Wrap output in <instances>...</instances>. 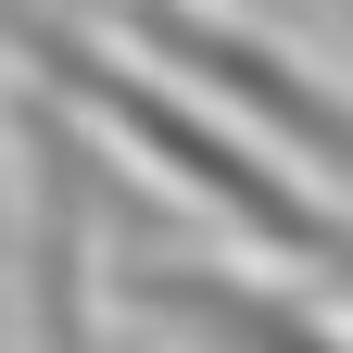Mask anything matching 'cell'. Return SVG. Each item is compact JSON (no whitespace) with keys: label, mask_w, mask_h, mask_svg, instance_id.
I'll return each mask as SVG.
<instances>
[{"label":"cell","mask_w":353,"mask_h":353,"mask_svg":"<svg viewBox=\"0 0 353 353\" xmlns=\"http://www.w3.org/2000/svg\"><path fill=\"white\" fill-rule=\"evenodd\" d=\"M139 303H152V316H190V328H214L228 353H341L328 328H303L290 303H252V290H228V278H139Z\"/></svg>","instance_id":"obj_3"},{"label":"cell","mask_w":353,"mask_h":353,"mask_svg":"<svg viewBox=\"0 0 353 353\" xmlns=\"http://www.w3.org/2000/svg\"><path fill=\"white\" fill-rule=\"evenodd\" d=\"M139 38H152L176 76L228 88L240 114H265L278 139H303L316 164H341V176H353V101H328V88H316V76H290L278 51H252L240 26H214V13H176V0H139Z\"/></svg>","instance_id":"obj_2"},{"label":"cell","mask_w":353,"mask_h":353,"mask_svg":"<svg viewBox=\"0 0 353 353\" xmlns=\"http://www.w3.org/2000/svg\"><path fill=\"white\" fill-rule=\"evenodd\" d=\"M76 88H88V101L126 126V139H152V152L190 176L214 214H240L252 240H290V252H353V228H341V214H316V202L290 190V176H265V164L228 139V126H190V114H164L152 88H139V76H114V63H76Z\"/></svg>","instance_id":"obj_1"}]
</instances>
